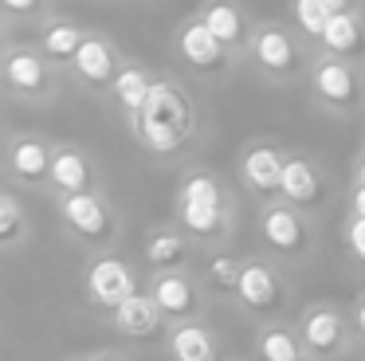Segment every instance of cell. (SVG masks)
Returning <instances> with one entry per match:
<instances>
[{"instance_id": "f1b7e54d", "label": "cell", "mask_w": 365, "mask_h": 361, "mask_svg": "<svg viewBox=\"0 0 365 361\" xmlns=\"http://www.w3.org/2000/svg\"><path fill=\"white\" fill-rule=\"evenodd\" d=\"M16 228H20V208L12 200H0V240L16 235Z\"/></svg>"}, {"instance_id": "4dcf8cb0", "label": "cell", "mask_w": 365, "mask_h": 361, "mask_svg": "<svg viewBox=\"0 0 365 361\" xmlns=\"http://www.w3.org/2000/svg\"><path fill=\"white\" fill-rule=\"evenodd\" d=\"M354 212H357V220H365V188H357V196H354Z\"/></svg>"}, {"instance_id": "d4e9b609", "label": "cell", "mask_w": 365, "mask_h": 361, "mask_svg": "<svg viewBox=\"0 0 365 361\" xmlns=\"http://www.w3.org/2000/svg\"><path fill=\"white\" fill-rule=\"evenodd\" d=\"M259 353H263V361H299V357H294V337L283 334V330H271V334H263Z\"/></svg>"}, {"instance_id": "4316f807", "label": "cell", "mask_w": 365, "mask_h": 361, "mask_svg": "<svg viewBox=\"0 0 365 361\" xmlns=\"http://www.w3.org/2000/svg\"><path fill=\"white\" fill-rule=\"evenodd\" d=\"M181 240H177V235H153L150 240V259L153 263H177V259H181Z\"/></svg>"}, {"instance_id": "6da1fadb", "label": "cell", "mask_w": 365, "mask_h": 361, "mask_svg": "<svg viewBox=\"0 0 365 361\" xmlns=\"http://www.w3.org/2000/svg\"><path fill=\"white\" fill-rule=\"evenodd\" d=\"M189 102L181 98V91L169 83H153L142 106V138L153 149H177L189 133Z\"/></svg>"}, {"instance_id": "52a82bcc", "label": "cell", "mask_w": 365, "mask_h": 361, "mask_svg": "<svg viewBox=\"0 0 365 361\" xmlns=\"http://www.w3.org/2000/svg\"><path fill=\"white\" fill-rule=\"evenodd\" d=\"M240 298H244L247 306H271L275 302V275H271V267H263V263H252V267H244L240 271Z\"/></svg>"}, {"instance_id": "4fadbf2b", "label": "cell", "mask_w": 365, "mask_h": 361, "mask_svg": "<svg viewBox=\"0 0 365 361\" xmlns=\"http://www.w3.org/2000/svg\"><path fill=\"white\" fill-rule=\"evenodd\" d=\"M314 83L330 102H349L354 98V75H349V67H341V63H322L318 75H314Z\"/></svg>"}, {"instance_id": "8992f818", "label": "cell", "mask_w": 365, "mask_h": 361, "mask_svg": "<svg viewBox=\"0 0 365 361\" xmlns=\"http://www.w3.org/2000/svg\"><path fill=\"white\" fill-rule=\"evenodd\" d=\"M283 169H287V161L267 146L252 149V153L244 157V177L252 180L255 188H279L283 185Z\"/></svg>"}, {"instance_id": "d6986e66", "label": "cell", "mask_w": 365, "mask_h": 361, "mask_svg": "<svg viewBox=\"0 0 365 361\" xmlns=\"http://www.w3.org/2000/svg\"><path fill=\"white\" fill-rule=\"evenodd\" d=\"M307 342L314 345V350H334L338 345V334H341V326H338V314H330V310H314L307 318Z\"/></svg>"}, {"instance_id": "f546056e", "label": "cell", "mask_w": 365, "mask_h": 361, "mask_svg": "<svg viewBox=\"0 0 365 361\" xmlns=\"http://www.w3.org/2000/svg\"><path fill=\"white\" fill-rule=\"evenodd\" d=\"M349 248L365 263V220H354V228H349Z\"/></svg>"}, {"instance_id": "44dd1931", "label": "cell", "mask_w": 365, "mask_h": 361, "mask_svg": "<svg viewBox=\"0 0 365 361\" xmlns=\"http://www.w3.org/2000/svg\"><path fill=\"white\" fill-rule=\"evenodd\" d=\"M205 24H208V31H212L220 44L240 39V16H236V8H232V4H212L205 12Z\"/></svg>"}, {"instance_id": "5bb4252c", "label": "cell", "mask_w": 365, "mask_h": 361, "mask_svg": "<svg viewBox=\"0 0 365 361\" xmlns=\"http://www.w3.org/2000/svg\"><path fill=\"white\" fill-rule=\"evenodd\" d=\"M263 235H267V243H275V248H299L302 243V224L291 216V212L275 208L263 216Z\"/></svg>"}, {"instance_id": "5b68a950", "label": "cell", "mask_w": 365, "mask_h": 361, "mask_svg": "<svg viewBox=\"0 0 365 361\" xmlns=\"http://www.w3.org/2000/svg\"><path fill=\"white\" fill-rule=\"evenodd\" d=\"M63 216H67V224H71L75 232H83V235H103V232H106V212H103V204H98L95 196H87V193L67 196Z\"/></svg>"}, {"instance_id": "d6a6232c", "label": "cell", "mask_w": 365, "mask_h": 361, "mask_svg": "<svg viewBox=\"0 0 365 361\" xmlns=\"http://www.w3.org/2000/svg\"><path fill=\"white\" fill-rule=\"evenodd\" d=\"M322 4H326V8H330V12H341V8H346V4H349V0H322Z\"/></svg>"}, {"instance_id": "8fae6325", "label": "cell", "mask_w": 365, "mask_h": 361, "mask_svg": "<svg viewBox=\"0 0 365 361\" xmlns=\"http://www.w3.org/2000/svg\"><path fill=\"white\" fill-rule=\"evenodd\" d=\"M283 188L287 196H291L294 204H310L318 196V180H314V169H310L307 161H287L283 169Z\"/></svg>"}, {"instance_id": "ac0fdd59", "label": "cell", "mask_w": 365, "mask_h": 361, "mask_svg": "<svg viewBox=\"0 0 365 361\" xmlns=\"http://www.w3.org/2000/svg\"><path fill=\"white\" fill-rule=\"evenodd\" d=\"M322 39L334 51H354V47L361 44V31H357V20L349 12H334L330 24H326V31H322Z\"/></svg>"}, {"instance_id": "9a60e30c", "label": "cell", "mask_w": 365, "mask_h": 361, "mask_svg": "<svg viewBox=\"0 0 365 361\" xmlns=\"http://www.w3.org/2000/svg\"><path fill=\"white\" fill-rule=\"evenodd\" d=\"M51 180H56L59 188H67V193H79L83 185H87V165H83L79 153H71V149H63V153L51 157Z\"/></svg>"}, {"instance_id": "9c48e42d", "label": "cell", "mask_w": 365, "mask_h": 361, "mask_svg": "<svg viewBox=\"0 0 365 361\" xmlns=\"http://www.w3.org/2000/svg\"><path fill=\"white\" fill-rule=\"evenodd\" d=\"M173 357L177 361H212L216 357V345H212V337H208V330L181 326L173 334Z\"/></svg>"}, {"instance_id": "836d02e7", "label": "cell", "mask_w": 365, "mask_h": 361, "mask_svg": "<svg viewBox=\"0 0 365 361\" xmlns=\"http://www.w3.org/2000/svg\"><path fill=\"white\" fill-rule=\"evenodd\" d=\"M357 326H361V334H365V302L357 306Z\"/></svg>"}, {"instance_id": "277c9868", "label": "cell", "mask_w": 365, "mask_h": 361, "mask_svg": "<svg viewBox=\"0 0 365 361\" xmlns=\"http://www.w3.org/2000/svg\"><path fill=\"white\" fill-rule=\"evenodd\" d=\"M181 55L189 63H197V67H216L220 63V39L208 31L205 20H197L181 31Z\"/></svg>"}, {"instance_id": "83f0119b", "label": "cell", "mask_w": 365, "mask_h": 361, "mask_svg": "<svg viewBox=\"0 0 365 361\" xmlns=\"http://www.w3.org/2000/svg\"><path fill=\"white\" fill-rule=\"evenodd\" d=\"M208 275H212V283H216L220 290H232V287H240V271H236V263H232L228 255L212 259V267H208Z\"/></svg>"}, {"instance_id": "3957f363", "label": "cell", "mask_w": 365, "mask_h": 361, "mask_svg": "<svg viewBox=\"0 0 365 361\" xmlns=\"http://www.w3.org/2000/svg\"><path fill=\"white\" fill-rule=\"evenodd\" d=\"M114 322H118L122 334H153L158 326V302L145 295H130L122 306H114Z\"/></svg>"}, {"instance_id": "7c38bea8", "label": "cell", "mask_w": 365, "mask_h": 361, "mask_svg": "<svg viewBox=\"0 0 365 361\" xmlns=\"http://www.w3.org/2000/svg\"><path fill=\"white\" fill-rule=\"evenodd\" d=\"M255 55H259V63L271 71H287L294 63V47L283 31H263V36L255 39Z\"/></svg>"}, {"instance_id": "1f68e13d", "label": "cell", "mask_w": 365, "mask_h": 361, "mask_svg": "<svg viewBox=\"0 0 365 361\" xmlns=\"http://www.w3.org/2000/svg\"><path fill=\"white\" fill-rule=\"evenodd\" d=\"M36 0H4V8H12V12H28Z\"/></svg>"}, {"instance_id": "2e32d148", "label": "cell", "mask_w": 365, "mask_h": 361, "mask_svg": "<svg viewBox=\"0 0 365 361\" xmlns=\"http://www.w3.org/2000/svg\"><path fill=\"white\" fill-rule=\"evenodd\" d=\"M150 78L142 75L138 67H130V71H122L118 78H114V94H118V102L126 110H134V114H142V106H145V98H150Z\"/></svg>"}, {"instance_id": "e575fe53", "label": "cell", "mask_w": 365, "mask_h": 361, "mask_svg": "<svg viewBox=\"0 0 365 361\" xmlns=\"http://www.w3.org/2000/svg\"><path fill=\"white\" fill-rule=\"evenodd\" d=\"M361 188H365V165H361Z\"/></svg>"}, {"instance_id": "30bf717a", "label": "cell", "mask_w": 365, "mask_h": 361, "mask_svg": "<svg viewBox=\"0 0 365 361\" xmlns=\"http://www.w3.org/2000/svg\"><path fill=\"white\" fill-rule=\"evenodd\" d=\"M153 302H158V310H165V314H189L192 290H189V283H185L181 275H161V279L153 283Z\"/></svg>"}, {"instance_id": "e0dca14e", "label": "cell", "mask_w": 365, "mask_h": 361, "mask_svg": "<svg viewBox=\"0 0 365 361\" xmlns=\"http://www.w3.org/2000/svg\"><path fill=\"white\" fill-rule=\"evenodd\" d=\"M12 169L20 173V177H43V173H51V157L43 153L40 141H16L12 146Z\"/></svg>"}, {"instance_id": "ba28073f", "label": "cell", "mask_w": 365, "mask_h": 361, "mask_svg": "<svg viewBox=\"0 0 365 361\" xmlns=\"http://www.w3.org/2000/svg\"><path fill=\"white\" fill-rule=\"evenodd\" d=\"M75 67H79V75L91 78V83H106L110 71H114L110 47L98 44V39H83V47L75 51Z\"/></svg>"}, {"instance_id": "603a6c76", "label": "cell", "mask_w": 365, "mask_h": 361, "mask_svg": "<svg viewBox=\"0 0 365 361\" xmlns=\"http://www.w3.org/2000/svg\"><path fill=\"white\" fill-rule=\"evenodd\" d=\"M294 16H299V24L310 31V36H322L334 12L322 4V0H294Z\"/></svg>"}, {"instance_id": "cb8c5ba5", "label": "cell", "mask_w": 365, "mask_h": 361, "mask_svg": "<svg viewBox=\"0 0 365 361\" xmlns=\"http://www.w3.org/2000/svg\"><path fill=\"white\" fill-rule=\"evenodd\" d=\"M43 47H48L51 55H75L83 47V31L75 28V24H56V28L48 31V39H43Z\"/></svg>"}, {"instance_id": "ffe728a7", "label": "cell", "mask_w": 365, "mask_h": 361, "mask_svg": "<svg viewBox=\"0 0 365 361\" xmlns=\"http://www.w3.org/2000/svg\"><path fill=\"white\" fill-rule=\"evenodd\" d=\"M4 71H9V83L20 91H40L43 86V63L36 55H12Z\"/></svg>"}, {"instance_id": "7402d4cb", "label": "cell", "mask_w": 365, "mask_h": 361, "mask_svg": "<svg viewBox=\"0 0 365 361\" xmlns=\"http://www.w3.org/2000/svg\"><path fill=\"white\" fill-rule=\"evenodd\" d=\"M181 220L192 228V232H216V228H220V208H216V204L181 200Z\"/></svg>"}, {"instance_id": "484cf974", "label": "cell", "mask_w": 365, "mask_h": 361, "mask_svg": "<svg viewBox=\"0 0 365 361\" xmlns=\"http://www.w3.org/2000/svg\"><path fill=\"white\" fill-rule=\"evenodd\" d=\"M181 200H192V204H216V208H220V188H216V180H212V177H189V180H185Z\"/></svg>"}, {"instance_id": "7a4b0ae2", "label": "cell", "mask_w": 365, "mask_h": 361, "mask_svg": "<svg viewBox=\"0 0 365 361\" xmlns=\"http://www.w3.org/2000/svg\"><path fill=\"white\" fill-rule=\"evenodd\" d=\"M87 283H91V295L106 306H122L134 295V279H130L126 263H118V259H98V263L91 267Z\"/></svg>"}, {"instance_id": "d590c367", "label": "cell", "mask_w": 365, "mask_h": 361, "mask_svg": "<svg viewBox=\"0 0 365 361\" xmlns=\"http://www.w3.org/2000/svg\"><path fill=\"white\" fill-rule=\"evenodd\" d=\"M103 361H114V357H103Z\"/></svg>"}]
</instances>
